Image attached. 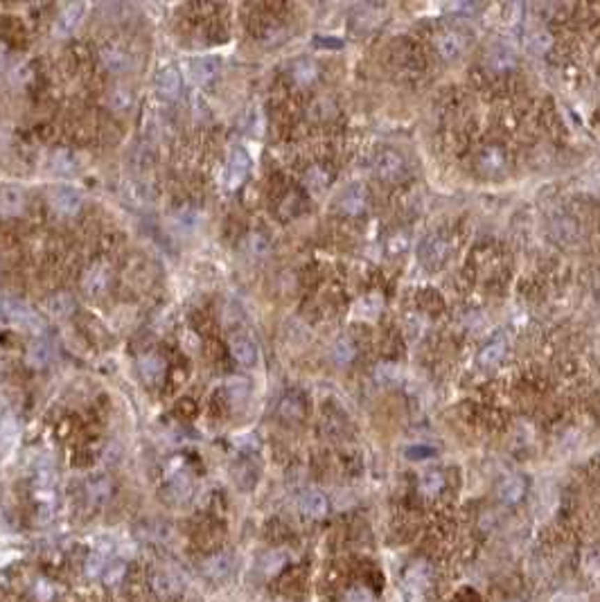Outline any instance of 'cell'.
<instances>
[{
  "label": "cell",
  "instance_id": "e0dca14e",
  "mask_svg": "<svg viewBox=\"0 0 600 602\" xmlns=\"http://www.w3.org/2000/svg\"><path fill=\"white\" fill-rule=\"evenodd\" d=\"M25 361H27V366H32V368H36V370L50 366V361H52V348L47 346L45 341H34L32 346L27 348V352H25Z\"/></svg>",
  "mask_w": 600,
  "mask_h": 602
},
{
  "label": "cell",
  "instance_id": "8fae6325",
  "mask_svg": "<svg viewBox=\"0 0 600 602\" xmlns=\"http://www.w3.org/2000/svg\"><path fill=\"white\" fill-rule=\"evenodd\" d=\"M23 208H25V196L21 187H16V185L0 187V215L16 217L23 213Z\"/></svg>",
  "mask_w": 600,
  "mask_h": 602
},
{
  "label": "cell",
  "instance_id": "f35d334b",
  "mask_svg": "<svg viewBox=\"0 0 600 602\" xmlns=\"http://www.w3.org/2000/svg\"><path fill=\"white\" fill-rule=\"evenodd\" d=\"M348 602H373V596H370L364 587H359V589H352L348 594Z\"/></svg>",
  "mask_w": 600,
  "mask_h": 602
},
{
  "label": "cell",
  "instance_id": "44dd1931",
  "mask_svg": "<svg viewBox=\"0 0 600 602\" xmlns=\"http://www.w3.org/2000/svg\"><path fill=\"white\" fill-rule=\"evenodd\" d=\"M190 77L194 84H208L215 77V63L208 59H192L190 61Z\"/></svg>",
  "mask_w": 600,
  "mask_h": 602
},
{
  "label": "cell",
  "instance_id": "3957f363",
  "mask_svg": "<svg viewBox=\"0 0 600 602\" xmlns=\"http://www.w3.org/2000/svg\"><path fill=\"white\" fill-rule=\"evenodd\" d=\"M50 206L59 215L72 217V215H77L79 208H82V194L75 187H68V185L54 187L50 192Z\"/></svg>",
  "mask_w": 600,
  "mask_h": 602
},
{
  "label": "cell",
  "instance_id": "ab89813d",
  "mask_svg": "<svg viewBox=\"0 0 600 602\" xmlns=\"http://www.w3.org/2000/svg\"><path fill=\"white\" fill-rule=\"evenodd\" d=\"M125 576V566H122V564H118V566H107V582L109 585H116V582Z\"/></svg>",
  "mask_w": 600,
  "mask_h": 602
},
{
  "label": "cell",
  "instance_id": "4fadbf2b",
  "mask_svg": "<svg viewBox=\"0 0 600 602\" xmlns=\"http://www.w3.org/2000/svg\"><path fill=\"white\" fill-rule=\"evenodd\" d=\"M102 65L113 75H122L129 70L131 61H129L127 50H122L118 45H107L102 50Z\"/></svg>",
  "mask_w": 600,
  "mask_h": 602
},
{
  "label": "cell",
  "instance_id": "ac0fdd59",
  "mask_svg": "<svg viewBox=\"0 0 600 602\" xmlns=\"http://www.w3.org/2000/svg\"><path fill=\"white\" fill-rule=\"evenodd\" d=\"M300 510L307 514V517L318 519V517H323V514L328 512V499L321 492H316V490L305 492L300 496Z\"/></svg>",
  "mask_w": 600,
  "mask_h": 602
},
{
  "label": "cell",
  "instance_id": "ba28073f",
  "mask_svg": "<svg viewBox=\"0 0 600 602\" xmlns=\"http://www.w3.org/2000/svg\"><path fill=\"white\" fill-rule=\"evenodd\" d=\"M180 86H183V82H180V72L174 68V65H167V68H163L158 72L156 77V91L160 98L165 100H176L180 95Z\"/></svg>",
  "mask_w": 600,
  "mask_h": 602
},
{
  "label": "cell",
  "instance_id": "7a4b0ae2",
  "mask_svg": "<svg viewBox=\"0 0 600 602\" xmlns=\"http://www.w3.org/2000/svg\"><path fill=\"white\" fill-rule=\"evenodd\" d=\"M465 47H468V39H465V34L459 32V30H452V27L438 32V36H436V50H438V54H440L445 61L459 59V56L465 52Z\"/></svg>",
  "mask_w": 600,
  "mask_h": 602
},
{
  "label": "cell",
  "instance_id": "ffe728a7",
  "mask_svg": "<svg viewBox=\"0 0 600 602\" xmlns=\"http://www.w3.org/2000/svg\"><path fill=\"white\" fill-rule=\"evenodd\" d=\"M244 251H246V255H251V257H266L271 253V244H269V240H266L264 235H260V233H251V235H246V240H244Z\"/></svg>",
  "mask_w": 600,
  "mask_h": 602
},
{
  "label": "cell",
  "instance_id": "5b68a950",
  "mask_svg": "<svg viewBox=\"0 0 600 602\" xmlns=\"http://www.w3.org/2000/svg\"><path fill=\"white\" fill-rule=\"evenodd\" d=\"M249 169H251V158L246 151L242 149H235L231 158H228V167H226V185L235 190L240 187L246 176H249Z\"/></svg>",
  "mask_w": 600,
  "mask_h": 602
},
{
  "label": "cell",
  "instance_id": "e575fe53",
  "mask_svg": "<svg viewBox=\"0 0 600 602\" xmlns=\"http://www.w3.org/2000/svg\"><path fill=\"white\" fill-rule=\"evenodd\" d=\"M280 413H282V417H289V419H298L300 415H302V406L298 404V399H293V397H287L280 404Z\"/></svg>",
  "mask_w": 600,
  "mask_h": 602
},
{
  "label": "cell",
  "instance_id": "484cf974",
  "mask_svg": "<svg viewBox=\"0 0 600 602\" xmlns=\"http://www.w3.org/2000/svg\"><path fill=\"white\" fill-rule=\"evenodd\" d=\"M16 440H18V424L12 417H5L3 424H0V449L9 452L16 445Z\"/></svg>",
  "mask_w": 600,
  "mask_h": 602
},
{
  "label": "cell",
  "instance_id": "7c38bea8",
  "mask_svg": "<svg viewBox=\"0 0 600 602\" xmlns=\"http://www.w3.org/2000/svg\"><path fill=\"white\" fill-rule=\"evenodd\" d=\"M231 355L235 357V361H240L242 366H253L257 361V348H255V341L249 337V334H235L231 339Z\"/></svg>",
  "mask_w": 600,
  "mask_h": 602
},
{
  "label": "cell",
  "instance_id": "d4e9b609",
  "mask_svg": "<svg viewBox=\"0 0 600 602\" xmlns=\"http://www.w3.org/2000/svg\"><path fill=\"white\" fill-rule=\"evenodd\" d=\"M316 77H318V68H316V63H314V61L302 59V61H298L296 65H293V79H296L300 86L311 84Z\"/></svg>",
  "mask_w": 600,
  "mask_h": 602
},
{
  "label": "cell",
  "instance_id": "d6986e66",
  "mask_svg": "<svg viewBox=\"0 0 600 602\" xmlns=\"http://www.w3.org/2000/svg\"><path fill=\"white\" fill-rule=\"evenodd\" d=\"M523 492H526V483H523V479H519V476H510V479H506L499 485V499L508 505L519 503Z\"/></svg>",
  "mask_w": 600,
  "mask_h": 602
},
{
  "label": "cell",
  "instance_id": "7402d4cb",
  "mask_svg": "<svg viewBox=\"0 0 600 602\" xmlns=\"http://www.w3.org/2000/svg\"><path fill=\"white\" fill-rule=\"evenodd\" d=\"M503 355H506V343H503V341H494V343H490V346H485V348L481 350L479 363H481L483 368H492V366H497V363L503 359Z\"/></svg>",
  "mask_w": 600,
  "mask_h": 602
},
{
  "label": "cell",
  "instance_id": "4316f807",
  "mask_svg": "<svg viewBox=\"0 0 600 602\" xmlns=\"http://www.w3.org/2000/svg\"><path fill=\"white\" fill-rule=\"evenodd\" d=\"M481 167L488 171V174H497L499 169H503V154L497 149H485V154L481 156Z\"/></svg>",
  "mask_w": 600,
  "mask_h": 602
},
{
  "label": "cell",
  "instance_id": "7bdbcfd3",
  "mask_svg": "<svg viewBox=\"0 0 600 602\" xmlns=\"http://www.w3.org/2000/svg\"><path fill=\"white\" fill-rule=\"evenodd\" d=\"M0 316H3V302H0Z\"/></svg>",
  "mask_w": 600,
  "mask_h": 602
},
{
  "label": "cell",
  "instance_id": "4dcf8cb0",
  "mask_svg": "<svg viewBox=\"0 0 600 602\" xmlns=\"http://www.w3.org/2000/svg\"><path fill=\"white\" fill-rule=\"evenodd\" d=\"M109 102H111V107L116 109V111H127V109L131 107V102H133L131 91H129V88H116V91L111 93Z\"/></svg>",
  "mask_w": 600,
  "mask_h": 602
},
{
  "label": "cell",
  "instance_id": "d590c367",
  "mask_svg": "<svg viewBox=\"0 0 600 602\" xmlns=\"http://www.w3.org/2000/svg\"><path fill=\"white\" fill-rule=\"evenodd\" d=\"M553 231L557 237H562V240H574L576 237V226L567 222V219H560V222L553 224Z\"/></svg>",
  "mask_w": 600,
  "mask_h": 602
},
{
  "label": "cell",
  "instance_id": "cb8c5ba5",
  "mask_svg": "<svg viewBox=\"0 0 600 602\" xmlns=\"http://www.w3.org/2000/svg\"><path fill=\"white\" fill-rule=\"evenodd\" d=\"M47 309H50L54 316H70L75 311V298L70 293H56L47 300Z\"/></svg>",
  "mask_w": 600,
  "mask_h": 602
},
{
  "label": "cell",
  "instance_id": "b9f144b4",
  "mask_svg": "<svg viewBox=\"0 0 600 602\" xmlns=\"http://www.w3.org/2000/svg\"><path fill=\"white\" fill-rule=\"evenodd\" d=\"M5 61H7V50H5V45L0 43V70L5 68Z\"/></svg>",
  "mask_w": 600,
  "mask_h": 602
},
{
  "label": "cell",
  "instance_id": "52a82bcc",
  "mask_svg": "<svg viewBox=\"0 0 600 602\" xmlns=\"http://www.w3.org/2000/svg\"><path fill=\"white\" fill-rule=\"evenodd\" d=\"M84 18V5L82 3H72V5H66L59 16H56V23H54V34L63 39V36H70L75 30L79 27Z\"/></svg>",
  "mask_w": 600,
  "mask_h": 602
},
{
  "label": "cell",
  "instance_id": "836d02e7",
  "mask_svg": "<svg viewBox=\"0 0 600 602\" xmlns=\"http://www.w3.org/2000/svg\"><path fill=\"white\" fill-rule=\"evenodd\" d=\"M307 185L309 187H314V190H321V187H325L328 185V171L323 169V167H311L309 171H307Z\"/></svg>",
  "mask_w": 600,
  "mask_h": 602
},
{
  "label": "cell",
  "instance_id": "9a60e30c",
  "mask_svg": "<svg viewBox=\"0 0 600 602\" xmlns=\"http://www.w3.org/2000/svg\"><path fill=\"white\" fill-rule=\"evenodd\" d=\"M138 368L147 384H156V381H160L165 375V361L158 355H145L138 361Z\"/></svg>",
  "mask_w": 600,
  "mask_h": 602
},
{
  "label": "cell",
  "instance_id": "6da1fadb",
  "mask_svg": "<svg viewBox=\"0 0 600 602\" xmlns=\"http://www.w3.org/2000/svg\"><path fill=\"white\" fill-rule=\"evenodd\" d=\"M3 316L9 323H14L23 330H32V332L43 330V321L39 318V314H36L30 304H25L23 300H14V298L5 300L3 302Z\"/></svg>",
  "mask_w": 600,
  "mask_h": 602
},
{
  "label": "cell",
  "instance_id": "d6a6232c",
  "mask_svg": "<svg viewBox=\"0 0 600 602\" xmlns=\"http://www.w3.org/2000/svg\"><path fill=\"white\" fill-rule=\"evenodd\" d=\"M408 244H411V235H408V233H395V235L388 237V244H386V246H388L390 255H399V253L406 251Z\"/></svg>",
  "mask_w": 600,
  "mask_h": 602
},
{
  "label": "cell",
  "instance_id": "5bb4252c",
  "mask_svg": "<svg viewBox=\"0 0 600 602\" xmlns=\"http://www.w3.org/2000/svg\"><path fill=\"white\" fill-rule=\"evenodd\" d=\"M111 492H113V485H111V479L109 476H93V479L86 483V496H89V501L95 503V505H102L107 503L111 499Z\"/></svg>",
  "mask_w": 600,
  "mask_h": 602
},
{
  "label": "cell",
  "instance_id": "8d00e7d4",
  "mask_svg": "<svg viewBox=\"0 0 600 602\" xmlns=\"http://www.w3.org/2000/svg\"><path fill=\"white\" fill-rule=\"evenodd\" d=\"M282 564H284V555H282V553H275V550H273V553H269V555L264 557L262 569H264L266 573H275V571L282 566Z\"/></svg>",
  "mask_w": 600,
  "mask_h": 602
},
{
  "label": "cell",
  "instance_id": "1f68e13d",
  "mask_svg": "<svg viewBox=\"0 0 600 602\" xmlns=\"http://www.w3.org/2000/svg\"><path fill=\"white\" fill-rule=\"evenodd\" d=\"M352 359H355V346H352L350 341L341 339L334 346V361L341 363V366H346V363H350Z\"/></svg>",
  "mask_w": 600,
  "mask_h": 602
},
{
  "label": "cell",
  "instance_id": "30bf717a",
  "mask_svg": "<svg viewBox=\"0 0 600 602\" xmlns=\"http://www.w3.org/2000/svg\"><path fill=\"white\" fill-rule=\"evenodd\" d=\"M109 282H111L109 266L95 264V266H91V269L86 271V275H84V291L89 293V295H102L104 291L109 289Z\"/></svg>",
  "mask_w": 600,
  "mask_h": 602
},
{
  "label": "cell",
  "instance_id": "83f0119b",
  "mask_svg": "<svg viewBox=\"0 0 600 602\" xmlns=\"http://www.w3.org/2000/svg\"><path fill=\"white\" fill-rule=\"evenodd\" d=\"M445 487V476L440 472H426L420 479V490L429 496L438 494Z\"/></svg>",
  "mask_w": 600,
  "mask_h": 602
},
{
  "label": "cell",
  "instance_id": "277c9868",
  "mask_svg": "<svg viewBox=\"0 0 600 602\" xmlns=\"http://www.w3.org/2000/svg\"><path fill=\"white\" fill-rule=\"evenodd\" d=\"M375 169H377V176L382 180H388V183H395V180L404 174V158L397 154L393 149H384L382 154L377 156L375 162Z\"/></svg>",
  "mask_w": 600,
  "mask_h": 602
},
{
  "label": "cell",
  "instance_id": "74e56055",
  "mask_svg": "<svg viewBox=\"0 0 600 602\" xmlns=\"http://www.w3.org/2000/svg\"><path fill=\"white\" fill-rule=\"evenodd\" d=\"M433 454H436L433 449H431V447H424V445H420V447L415 445V447H408V449H406V456H408V458H413V461H422V458H431Z\"/></svg>",
  "mask_w": 600,
  "mask_h": 602
},
{
  "label": "cell",
  "instance_id": "8992f818",
  "mask_svg": "<svg viewBox=\"0 0 600 602\" xmlns=\"http://www.w3.org/2000/svg\"><path fill=\"white\" fill-rule=\"evenodd\" d=\"M447 255H449V242H447L443 235H431L422 244L420 260L429 269H436V266H440L447 260Z\"/></svg>",
  "mask_w": 600,
  "mask_h": 602
},
{
  "label": "cell",
  "instance_id": "2e32d148",
  "mask_svg": "<svg viewBox=\"0 0 600 602\" xmlns=\"http://www.w3.org/2000/svg\"><path fill=\"white\" fill-rule=\"evenodd\" d=\"M485 65L492 72H510L517 65V56H514L512 50H506V47H494L488 54V59H485Z\"/></svg>",
  "mask_w": 600,
  "mask_h": 602
},
{
  "label": "cell",
  "instance_id": "f546056e",
  "mask_svg": "<svg viewBox=\"0 0 600 602\" xmlns=\"http://www.w3.org/2000/svg\"><path fill=\"white\" fill-rule=\"evenodd\" d=\"M311 116L316 120H328L334 116V102L328 100V98H318L316 102L311 104Z\"/></svg>",
  "mask_w": 600,
  "mask_h": 602
},
{
  "label": "cell",
  "instance_id": "60d3db41",
  "mask_svg": "<svg viewBox=\"0 0 600 602\" xmlns=\"http://www.w3.org/2000/svg\"><path fill=\"white\" fill-rule=\"evenodd\" d=\"M102 571H104V564L100 557H93L89 562V566H86V573H89V576H98V573H102Z\"/></svg>",
  "mask_w": 600,
  "mask_h": 602
},
{
  "label": "cell",
  "instance_id": "f1b7e54d",
  "mask_svg": "<svg viewBox=\"0 0 600 602\" xmlns=\"http://www.w3.org/2000/svg\"><path fill=\"white\" fill-rule=\"evenodd\" d=\"M553 45V39H551V34L548 32H544V30H539V32H535L528 39V47L535 54H544L548 47Z\"/></svg>",
  "mask_w": 600,
  "mask_h": 602
},
{
  "label": "cell",
  "instance_id": "9c48e42d",
  "mask_svg": "<svg viewBox=\"0 0 600 602\" xmlns=\"http://www.w3.org/2000/svg\"><path fill=\"white\" fill-rule=\"evenodd\" d=\"M366 203H368L366 190L361 185H350L346 192H343L339 208H341V213H346L348 217H359L366 210Z\"/></svg>",
  "mask_w": 600,
  "mask_h": 602
},
{
  "label": "cell",
  "instance_id": "603a6c76",
  "mask_svg": "<svg viewBox=\"0 0 600 602\" xmlns=\"http://www.w3.org/2000/svg\"><path fill=\"white\" fill-rule=\"evenodd\" d=\"M203 571H206V576L210 580H222V578L228 576V573H231V557H228V555H217L213 559H208L203 564Z\"/></svg>",
  "mask_w": 600,
  "mask_h": 602
}]
</instances>
